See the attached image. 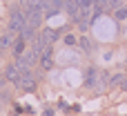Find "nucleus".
Listing matches in <instances>:
<instances>
[{
  "label": "nucleus",
  "mask_w": 127,
  "mask_h": 116,
  "mask_svg": "<svg viewBox=\"0 0 127 116\" xmlns=\"http://www.w3.org/2000/svg\"><path fill=\"white\" fill-rule=\"evenodd\" d=\"M22 11H25V16H27V25H31L33 29H36V27H40V22H42V16H45V13H42L38 7H33V4H27Z\"/></svg>",
  "instance_id": "f03ea898"
},
{
  "label": "nucleus",
  "mask_w": 127,
  "mask_h": 116,
  "mask_svg": "<svg viewBox=\"0 0 127 116\" xmlns=\"http://www.w3.org/2000/svg\"><path fill=\"white\" fill-rule=\"evenodd\" d=\"M16 87L22 89V92H33V89H36V76H33L29 69H25L22 76H20V80L16 83Z\"/></svg>",
  "instance_id": "20e7f679"
},
{
  "label": "nucleus",
  "mask_w": 127,
  "mask_h": 116,
  "mask_svg": "<svg viewBox=\"0 0 127 116\" xmlns=\"http://www.w3.org/2000/svg\"><path fill=\"white\" fill-rule=\"evenodd\" d=\"M65 9H67V13L71 16V20L80 22V18H83V9H80L78 0H65Z\"/></svg>",
  "instance_id": "39448f33"
},
{
  "label": "nucleus",
  "mask_w": 127,
  "mask_h": 116,
  "mask_svg": "<svg viewBox=\"0 0 127 116\" xmlns=\"http://www.w3.org/2000/svg\"><path fill=\"white\" fill-rule=\"evenodd\" d=\"M80 47H83V51H87V54H89V51L94 49V42H92L87 36H80Z\"/></svg>",
  "instance_id": "4468645a"
},
{
  "label": "nucleus",
  "mask_w": 127,
  "mask_h": 116,
  "mask_svg": "<svg viewBox=\"0 0 127 116\" xmlns=\"http://www.w3.org/2000/svg\"><path fill=\"white\" fill-rule=\"evenodd\" d=\"M25 27H27V16H25V11H22V9H13V11H11V18H9V31L20 34Z\"/></svg>",
  "instance_id": "f257e3e1"
},
{
  "label": "nucleus",
  "mask_w": 127,
  "mask_h": 116,
  "mask_svg": "<svg viewBox=\"0 0 127 116\" xmlns=\"http://www.w3.org/2000/svg\"><path fill=\"white\" fill-rule=\"evenodd\" d=\"M0 101H2V98H0Z\"/></svg>",
  "instance_id": "6ab92c4d"
},
{
  "label": "nucleus",
  "mask_w": 127,
  "mask_h": 116,
  "mask_svg": "<svg viewBox=\"0 0 127 116\" xmlns=\"http://www.w3.org/2000/svg\"><path fill=\"white\" fill-rule=\"evenodd\" d=\"M51 56H54V54H51V45H49V47L40 54V65H42L45 69H49V67L54 65V58H51Z\"/></svg>",
  "instance_id": "1a4fd4ad"
},
{
  "label": "nucleus",
  "mask_w": 127,
  "mask_h": 116,
  "mask_svg": "<svg viewBox=\"0 0 127 116\" xmlns=\"http://www.w3.org/2000/svg\"><path fill=\"white\" fill-rule=\"evenodd\" d=\"M65 42H67V45H74L76 38H74V36H65Z\"/></svg>",
  "instance_id": "f3484780"
},
{
  "label": "nucleus",
  "mask_w": 127,
  "mask_h": 116,
  "mask_svg": "<svg viewBox=\"0 0 127 116\" xmlns=\"http://www.w3.org/2000/svg\"><path fill=\"white\" fill-rule=\"evenodd\" d=\"M38 38H40V40H42V42H45V45L49 47V45H51L54 40H58V31H56V29H45V31H42V34L38 36Z\"/></svg>",
  "instance_id": "6e6552de"
},
{
  "label": "nucleus",
  "mask_w": 127,
  "mask_h": 116,
  "mask_svg": "<svg viewBox=\"0 0 127 116\" xmlns=\"http://www.w3.org/2000/svg\"><path fill=\"white\" fill-rule=\"evenodd\" d=\"M63 7H65V0H49V11H47V16H54V13H58Z\"/></svg>",
  "instance_id": "9b49d317"
},
{
  "label": "nucleus",
  "mask_w": 127,
  "mask_h": 116,
  "mask_svg": "<svg viewBox=\"0 0 127 116\" xmlns=\"http://www.w3.org/2000/svg\"><path fill=\"white\" fill-rule=\"evenodd\" d=\"M25 47H27V40H22V38L18 36V40H13V45H11V49H13V56H16V58H18V56H22V54L27 51Z\"/></svg>",
  "instance_id": "9d476101"
},
{
  "label": "nucleus",
  "mask_w": 127,
  "mask_h": 116,
  "mask_svg": "<svg viewBox=\"0 0 127 116\" xmlns=\"http://www.w3.org/2000/svg\"><path fill=\"white\" fill-rule=\"evenodd\" d=\"M36 60H40V54H38V51H33V49H29V51H25L22 56H18V58H16V65H18L20 69H29Z\"/></svg>",
  "instance_id": "7ed1b4c3"
},
{
  "label": "nucleus",
  "mask_w": 127,
  "mask_h": 116,
  "mask_svg": "<svg viewBox=\"0 0 127 116\" xmlns=\"http://www.w3.org/2000/svg\"><path fill=\"white\" fill-rule=\"evenodd\" d=\"M29 4L38 7L42 13H47V11H49V0H29Z\"/></svg>",
  "instance_id": "ddd939ff"
},
{
  "label": "nucleus",
  "mask_w": 127,
  "mask_h": 116,
  "mask_svg": "<svg viewBox=\"0 0 127 116\" xmlns=\"http://www.w3.org/2000/svg\"><path fill=\"white\" fill-rule=\"evenodd\" d=\"M98 74H100L98 69L89 67V69L85 72V85H87V87H98V89H100V87H103V83L98 80Z\"/></svg>",
  "instance_id": "423d86ee"
},
{
  "label": "nucleus",
  "mask_w": 127,
  "mask_h": 116,
  "mask_svg": "<svg viewBox=\"0 0 127 116\" xmlns=\"http://www.w3.org/2000/svg\"><path fill=\"white\" fill-rule=\"evenodd\" d=\"M114 18H116V20H125V18H127V7H123V4H121V7L114 11Z\"/></svg>",
  "instance_id": "2eb2a0df"
},
{
  "label": "nucleus",
  "mask_w": 127,
  "mask_h": 116,
  "mask_svg": "<svg viewBox=\"0 0 127 116\" xmlns=\"http://www.w3.org/2000/svg\"><path fill=\"white\" fill-rule=\"evenodd\" d=\"M13 45V31H9V34H2L0 36V49H4V47H11Z\"/></svg>",
  "instance_id": "f8f14e48"
},
{
  "label": "nucleus",
  "mask_w": 127,
  "mask_h": 116,
  "mask_svg": "<svg viewBox=\"0 0 127 116\" xmlns=\"http://www.w3.org/2000/svg\"><path fill=\"white\" fill-rule=\"evenodd\" d=\"M125 80H127L125 76H123V74H118V76H114V78L109 80V87H116V85H123Z\"/></svg>",
  "instance_id": "dca6fc26"
},
{
  "label": "nucleus",
  "mask_w": 127,
  "mask_h": 116,
  "mask_svg": "<svg viewBox=\"0 0 127 116\" xmlns=\"http://www.w3.org/2000/svg\"><path fill=\"white\" fill-rule=\"evenodd\" d=\"M22 72H25V69H20V67H18V65L13 63V65H9V67L4 69V78H7V80H11V83L16 85V83L20 80V76H22Z\"/></svg>",
  "instance_id": "0eeeda50"
},
{
  "label": "nucleus",
  "mask_w": 127,
  "mask_h": 116,
  "mask_svg": "<svg viewBox=\"0 0 127 116\" xmlns=\"http://www.w3.org/2000/svg\"><path fill=\"white\" fill-rule=\"evenodd\" d=\"M4 80H7V78H0V92H2V87H4Z\"/></svg>",
  "instance_id": "a211bd4d"
}]
</instances>
